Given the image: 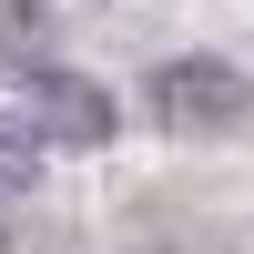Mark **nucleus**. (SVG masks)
Wrapping results in <instances>:
<instances>
[{
	"label": "nucleus",
	"instance_id": "f257e3e1",
	"mask_svg": "<svg viewBox=\"0 0 254 254\" xmlns=\"http://www.w3.org/2000/svg\"><path fill=\"white\" fill-rule=\"evenodd\" d=\"M153 112L173 132H214V122H244L254 112V81L234 61H163L153 71Z\"/></svg>",
	"mask_w": 254,
	"mask_h": 254
},
{
	"label": "nucleus",
	"instance_id": "f03ea898",
	"mask_svg": "<svg viewBox=\"0 0 254 254\" xmlns=\"http://www.w3.org/2000/svg\"><path fill=\"white\" fill-rule=\"evenodd\" d=\"M41 112H51V132H61V142H102V132H112V102H102L92 81H61V71L41 81Z\"/></svg>",
	"mask_w": 254,
	"mask_h": 254
},
{
	"label": "nucleus",
	"instance_id": "7ed1b4c3",
	"mask_svg": "<svg viewBox=\"0 0 254 254\" xmlns=\"http://www.w3.org/2000/svg\"><path fill=\"white\" fill-rule=\"evenodd\" d=\"M41 183V132L31 122H0V203H20Z\"/></svg>",
	"mask_w": 254,
	"mask_h": 254
}]
</instances>
